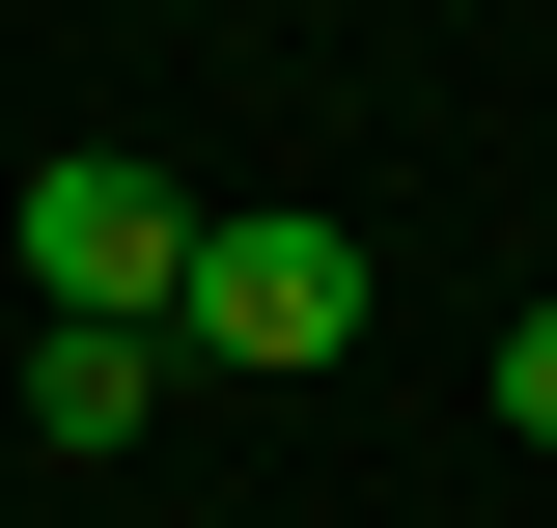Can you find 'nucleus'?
Segmentation results:
<instances>
[{
	"instance_id": "obj_2",
	"label": "nucleus",
	"mask_w": 557,
	"mask_h": 528,
	"mask_svg": "<svg viewBox=\"0 0 557 528\" xmlns=\"http://www.w3.org/2000/svg\"><path fill=\"white\" fill-rule=\"evenodd\" d=\"M168 278H196V196H168L139 139H57V167H28V306L57 334H168Z\"/></svg>"
},
{
	"instance_id": "obj_4",
	"label": "nucleus",
	"mask_w": 557,
	"mask_h": 528,
	"mask_svg": "<svg viewBox=\"0 0 557 528\" xmlns=\"http://www.w3.org/2000/svg\"><path fill=\"white\" fill-rule=\"evenodd\" d=\"M502 417H530V445H557V306H530V334H502Z\"/></svg>"
},
{
	"instance_id": "obj_1",
	"label": "nucleus",
	"mask_w": 557,
	"mask_h": 528,
	"mask_svg": "<svg viewBox=\"0 0 557 528\" xmlns=\"http://www.w3.org/2000/svg\"><path fill=\"white\" fill-rule=\"evenodd\" d=\"M168 362H251V390L362 362V223H196V278H168Z\"/></svg>"
},
{
	"instance_id": "obj_3",
	"label": "nucleus",
	"mask_w": 557,
	"mask_h": 528,
	"mask_svg": "<svg viewBox=\"0 0 557 528\" xmlns=\"http://www.w3.org/2000/svg\"><path fill=\"white\" fill-rule=\"evenodd\" d=\"M28 390H57V445H139L168 417V334H28Z\"/></svg>"
}]
</instances>
